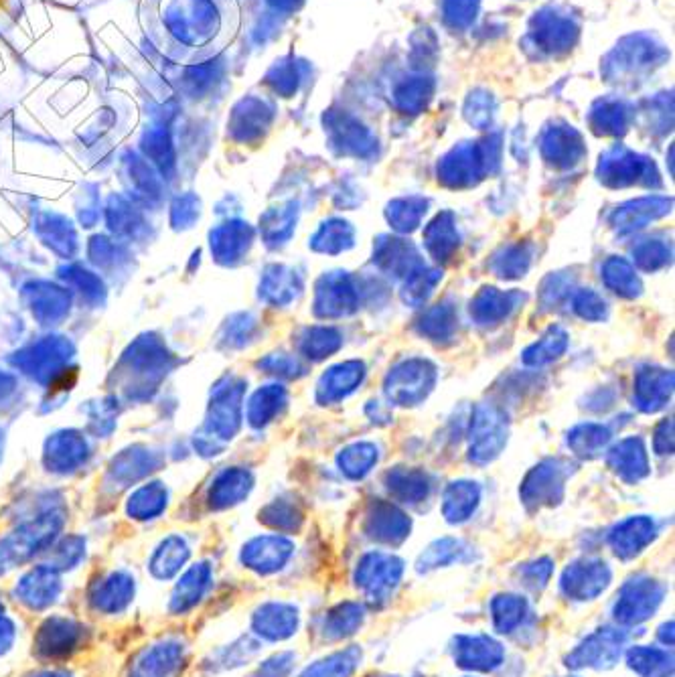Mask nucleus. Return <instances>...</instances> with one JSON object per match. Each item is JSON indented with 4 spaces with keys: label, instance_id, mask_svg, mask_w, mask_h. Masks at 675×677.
I'll use <instances>...</instances> for the list:
<instances>
[{
    "label": "nucleus",
    "instance_id": "nucleus-39",
    "mask_svg": "<svg viewBox=\"0 0 675 677\" xmlns=\"http://www.w3.org/2000/svg\"><path fill=\"white\" fill-rule=\"evenodd\" d=\"M673 444H675V440H673V420L665 418L655 426V432H653L655 455H659V457L673 455Z\"/></svg>",
    "mask_w": 675,
    "mask_h": 677
},
{
    "label": "nucleus",
    "instance_id": "nucleus-21",
    "mask_svg": "<svg viewBox=\"0 0 675 677\" xmlns=\"http://www.w3.org/2000/svg\"><path fill=\"white\" fill-rule=\"evenodd\" d=\"M603 282L609 290L617 296L633 300L639 298L643 292V282L635 270V266L621 256H611L603 264Z\"/></svg>",
    "mask_w": 675,
    "mask_h": 677
},
{
    "label": "nucleus",
    "instance_id": "nucleus-35",
    "mask_svg": "<svg viewBox=\"0 0 675 677\" xmlns=\"http://www.w3.org/2000/svg\"><path fill=\"white\" fill-rule=\"evenodd\" d=\"M270 221L266 225V230H268V240L276 242V244H282L286 242L292 232H294V225H296V219H298V209L294 203H290L288 207L284 209H278V211H272L270 215Z\"/></svg>",
    "mask_w": 675,
    "mask_h": 677
},
{
    "label": "nucleus",
    "instance_id": "nucleus-29",
    "mask_svg": "<svg viewBox=\"0 0 675 677\" xmlns=\"http://www.w3.org/2000/svg\"><path fill=\"white\" fill-rule=\"evenodd\" d=\"M442 280V270L438 268H428L426 264L412 272L402 286V300L408 307H424L428 303V298L432 296L434 288Z\"/></svg>",
    "mask_w": 675,
    "mask_h": 677
},
{
    "label": "nucleus",
    "instance_id": "nucleus-3",
    "mask_svg": "<svg viewBox=\"0 0 675 677\" xmlns=\"http://www.w3.org/2000/svg\"><path fill=\"white\" fill-rule=\"evenodd\" d=\"M509 418L493 404H477L469 428V461L473 465L493 463L507 444Z\"/></svg>",
    "mask_w": 675,
    "mask_h": 677
},
{
    "label": "nucleus",
    "instance_id": "nucleus-36",
    "mask_svg": "<svg viewBox=\"0 0 675 677\" xmlns=\"http://www.w3.org/2000/svg\"><path fill=\"white\" fill-rule=\"evenodd\" d=\"M375 532L378 534H402L406 532V517L386 503H375V513L371 515Z\"/></svg>",
    "mask_w": 675,
    "mask_h": 677
},
{
    "label": "nucleus",
    "instance_id": "nucleus-26",
    "mask_svg": "<svg viewBox=\"0 0 675 677\" xmlns=\"http://www.w3.org/2000/svg\"><path fill=\"white\" fill-rule=\"evenodd\" d=\"M380 450L373 442H353L345 446L339 457L337 465L341 473L349 479H363L375 465H378Z\"/></svg>",
    "mask_w": 675,
    "mask_h": 677
},
{
    "label": "nucleus",
    "instance_id": "nucleus-11",
    "mask_svg": "<svg viewBox=\"0 0 675 677\" xmlns=\"http://www.w3.org/2000/svg\"><path fill=\"white\" fill-rule=\"evenodd\" d=\"M673 201L669 197H639L619 205L611 215L609 223L619 236H627L645 230L653 221L671 213Z\"/></svg>",
    "mask_w": 675,
    "mask_h": 677
},
{
    "label": "nucleus",
    "instance_id": "nucleus-2",
    "mask_svg": "<svg viewBox=\"0 0 675 677\" xmlns=\"http://www.w3.org/2000/svg\"><path fill=\"white\" fill-rule=\"evenodd\" d=\"M438 382V369L432 361L422 357L406 359L394 365L386 380L384 394L390 404L400 408H412L422 404L434 390Z\"/></svg>",
    "mask_w": 675,
    "mask_h": 677
},
{
    "label": "nucleus",
    "instance_id": "nucleus-18",
    "mask_svg": "<svg viewBox=\"0 0 675 677\" xmlns=\"http://www.w3.org/2000/svg\"><path fill=\"white\" fill-rule=\"evenodd\" d=\"M313 252L337 256L355 246V228L341 217H331L319 225V230L313 234L309 242Z\"/></svg>",
    "mask_w": 675,
    "mask_h": 677
},
{
    "label": "nucleus",
    "instance_id": "nucleus-4",
    "mask_svg": "<svg viewBox=\"0 0 675 677\" xmlns=\"http://www.w3.org/2000/svg\"><path fill=\"white\" fill-rule=\"evenodd\" d=\"M88 627L63 615L47 617L33 639L35 653L45 661H61L78 653L88 643Z\"/></svg>",
    "mask_w": 675,
    "mask_h": 677
},
{
    "label": "nucleus",
    "instance_id": "nucleus-32",
    "mask_svg": "<svg viewBox=\"0 0 675 677\" xmlns=\"http://www.w3.org/2000/svg\"><path fill=\"white\" fill-rule=\"evenodd\" d=\"M572 311L582 321H590V323H600L609 317L607 300L598 292H594L592 288H580L572 294Z\"/></svg>",
    "mask_w": 675,
    "mask_h": 677
},
{
    "label": "nucleus",
    "instance_id": "nucleus-5",
    "mask_svg": "<svg viewBox=\"0 0 675 677\" xmlns=\"http://www.w3.org/2000/svg\"><path fill=\"white\" fill-rule=\"evenodd\" d=\"M359 309V290L345 270L325 272L315 284L313 313L319 319H343Z\"/></svg>",
    "mask_w": 675,
    "mask_h": 677
},
{
    "label": "nucleus",
    "instance_id": "nucleus-13",
    "mask_svg": "<svg viewBox=\"0 0 675 677\" xmlns=\"http://www.w3.org/2000/svg\"><path fill=\"white\" fill-rule=\"evenodd\" d=\"M424 248L438 264H448L461 248V234L453 211H440L424 228Z\"/></svg>",
    "mask_w": 675,
    "mask_h": 677
},
{
    "label": "nucleus",
    "instance_id": "nucleus-19",
    "mask_svg": "<svg viewBox=\"0 0 675 677\" xmlns=\"http://www.w3.org/2000/svg\"><path fill=\"white\" fill-rule=\"evenodd\" d=\"M611 442V430L603 424L584 422L568 432V448L582 461H592L605 453Z\"/></svg>",
    "mask_w": 675,
    "mask_h": 677
},
{
    "label": "nucleus",
    "instance_id": "nucleus-22",
    "mask_svg": "<svg viewBox=\"0 0 675 677\" xmlns=\"http://www.w3.org/2000/svg\"><path fill=\"white\" fill-rule=\"evenodd\" d=\"M207 582H209V574L205 568H193L191 572H187L175 586L171 600H169V611L173 615H185L191 609H195L199 605L201 596L207 590Z\"/></svg>",
    "mask_w": 675,
    "mask_h": 677
},
{
    "label": "nucleus",
    "instance_id": "nucleus-31",
    "mask_svg": "<svg viewBox=\"0 0 675 677\" xmlns=\"http://www.w3.org/2000/svg\"><path fill=\"white\" fill-rule=\"evenodd\" d=\"M266 290L270 292L274 303L286 305L300 294V290H303V280H300V276L294 270L278 266L268 276Z\"/></svg>",
    "mask_w": 675,
    "mask_h": 677
},
{
    "label": "nucleus",
    "instance_id": "nucleus-28",
    "mask_svg": "<svg viewBox=\"0 0 675 677\" xmlns=\"http://www.w3.org/2000/svg\"><path fill=\"white\" fill-rule=\"evenodd\" d=\"M479 487L471 481H455L444 491V513L450 521H461L471 515L479 503Z\"/></svg>",
    "mask_w": 675,
    "mask_h": 677
},
{
    "label": "nucleus",
    "instance_id": "nucleus-20",
    "mask_svg": "<svg viewBox=\"0 0 675 677\" xmlns=\"http://www.w3.org/2000/svg\"><path fill=\"white\" fill-rule=\"evenodd\" d=\"M534 258L530 242H517L501 248L489 262L491 272L501 280H519L528 274Z\"/></svg>",
    "mask_w": 675,
    "mask_h": 677
},
{
    "label": "nucleus",
    "instance_id": "nucleus-16",
    "mask_svg": "<svg viewBox=\"0 0 675 677\" xmlns=\"http://www.w3.org/2000/svg\"><path fill=\"white\" fill-rule=\"evenodd\" d=\"M90 605L102 615H120L134 600V578L126 574H112L90 592Z\"/></svg>",
    "mask_w": 675,
    "mask_h": 677
},
{
    "label": "nucleus",
    "instance_id": "nucleus-38",
    "mask_svg": "<svg viewBox=\"0 0 675 677\" xmlns=\"http://www.w3.org/2000/svg\"><path fill=\"white\" fill-rule=\"evenodd\" d=\"M649 532H651V523H649L647 519H631V521H627V523L623 525V528L619 530L617 538H619L621 546H625V548H635L637 542L647 540Z\"/></svg>",
    "mask_w": 675,
    "mask_h": 677
},
{
    "label": "nucleus",
    "instance_id": "nucleus-25",
    "mask_svg": "<svg viewBox=\"0 0 675 677\" xmlns=\"http://www.w3.org/2000/svg\"><path fill=\"white\" fill-rule=\"evenodd\" d=\"M300 353L311 361H323L343 347V335L335 327H309L300 335Z\"/></svg>",
    "mask_w": 675,
    "mask_h": 677
},
{
    "label": "nucleus",
    "instance_id": "nucleus-42",
    "mask_svg": "<svg viewBox=\"0 0 675 677\" xmlns=\"http://www.w3.org/2000/svg\"><path fill=\"white\" fill-rule=\"evenodd\" d=\"M3 611H5V607H3V603H0V615H3Z\"/></svg>",
    "mask_w": 675,
    "mask_h": 677
},
{
    "label": "nucleus",
    "instance_id": "nucleus-10",
    "mask_svg": "<svg viewBox=\"0 0 675 677\" xmlns=\"http://www.w3.org/2000/svg\"><path fill=\"white\" fill-rule=\"evenodd\" d=\"M528 300L521 290H499L483 286L471 300L469 313L481 327H497L505 323Z\"/></svg>",
    "mask_w": 675,
    "mask_h": 677
},
{
    "label": "nucleus",
    "instance_id": "nucleus-15",
    "mask_svg": "<svg viewBox=\"0 0 675 677\" xmlns=\"http://www.w3.org/2000/svg\"><path fill=\"white\" fill-rule=\"evenodd\" d=\"M607 463L625 483H637L651 473L647 448L639 436H629L615 444L609 450Z\"/></svg>",
    "mask_w": 675,
    "mask_h": 677
},
{
    "label": "nucleus",
    "instance_id": "nucleus-1",
    "mask_svg": "<svg viewBox=\"0 0 675 677\" xmlns=\"http://www.w3.org/2000/svg\"><path fill=\"white\" fill-rule=\"evenodd\" d=\"M159 19L171 49L183 51L185 59H201L234 41L240 9L236 0H183L179 9L171 5Z\"/></svg>",
    "mask_w": 675,
    "mask_h": 677
},
{
    "label": "nucleus",
    "instance_id": "nucleus-33",
    "mask_svg": "<svg viewBox=\"0 0 675 677\" xmlns=\"http://www.w3.org/2000/svg\"><path fill=\"white\" fill-rule=\"evenodd\" d=\"M639 177H641V165L635 163L633 159L607 161L603 169H600V181L613 189L633 185L639 181Z\"/></svg>",
    "mask_w": 675,
    "mask_h": 677
},
{
    "label": "nucleus",
    "instance_id": "nucleus-41",
    "mask_svg": "<svg viewBox=\"0 0 675 677\" xmlns=\"http://www.w3.org/2000/svg\"><path fill=\"white\" fill-rule=\"evenodd\" d=\"M27 677H75V675L65 669H41V671H33Z\"/></svg>",
    "mask_w": 675,
    "mask_h": 677
},
{
    "label": "nucleus",
    "instance_id": "nucleus-40",
    "mask_svg": "<svg viewBox=\"0 0 675 677\" xmlns=\"http://www.w3.org/2000/svg\"><path fill=\"white\" fill-rule=\"evenodd\" d=\"M17 641V625L13 619L0 615V657L7 655Z\"/></svg>",
    "mask_w": 675,
    "mask_h": 677
},
{
    "label": "nucleus",
    "instance_id": "nucleus-24",
    "mask_svg": "<svg viewBox=\"0 0 675 677\" xmlns=\"http://www.w3.org/2000/svg\"><path fill=\"white\" fill-rule=\"evenodd\" d=\"M386 483L390 493H394L402 501L418 503L428 497L430 481L428 475L420 469L410 467H396L386 475Z\"/></svg>",
    "mask_w": 675,
    "mask_h": 677
},
{
    "label": "nucleus",
    "instance_id": "nucleus-23",
    "mask_svg": "<svg viewBox=\"0 0 675 677\" xmlns=\"http://www.w3.org/2000/svg\"><path fill=\"white\" fill-rule=\"evenodd\" d=\"M568 343H570L568 333L562 327L554 325L536 343H532L528 349L521 353V361L525 365H530V367H540V365L552 363L566 353Z\"/></svg>",
    "mask_w": 675,
    "mask_h": 677
},
{
    "label": "nucleus",
    "instance_id": "nucleus-9",
    "mask_svg": "<svg viewBox=\"0 0 675 677\" xmlns=\"http://www.w3.org/2000/svg\"><path fill=\"white\" fill-rule=\"evenodd\" d=\"M673 371L657 365H641L635 371L633 402L643 414L661 412L673 396Z\"/></svg>",
    "mask_w": 675,
    "mask_h": 677
},
{
    "label": "nucleus",
    "instance_id": "nucleus-30",
    "mask_svg": "<svg viewBox=\"0 0 675 677\" xmlns=\"http://www.w3.org/2000/svg\"><path fill=\"white\" fill-rule=\"evenodd\" d=\"M633 260L643 272H657L671 262V248L663 240L647 238L633 248Z\"/></svg>",
    "mask_w": 675,
    "mask_h": 677
},
{
    "label": "nucleus",
    "instance_id": "nucleus-7",
    "mask_svg": "<svg viewBox=\"0 0 675 677\" xmlns=\"http://www.w3.org/2000/svg\"><path fill=\"white\" fill-rule=\"evenodd\" d=\"M185 663V645L177 637L144 647L130 663L128 677H177Z\"/></svg>",
    "mask_w": 675,
    "mask_h": 677
},
{
    "label": "nucleus",
    "instance_id": "nucleus-14",
    "mask_svg": "<svg viewBox=\"0 0 675 677\" xmlns=\"http://www.w3.org/2000/svg\"><path fill=\"white\" fill-rule=\"evenodd\" d=\"M61 594V580L53 570L37 568L17 584V600L29 611L51 609Z\"/></svg>",
    "mask_w": 675,
    "mask_h": 677
},
{
    "label": "nucleus",
    "instance_id": "nucleus-37",
    "mask_svg": "<svg viewBox=\"0 0 675 677\" xmlns=\"http://www.w3.org/2000/svg\"><path fill=\"white\" fill-rule=\"evenodd\" d=\"M286 400V394L282 388H268L264 390L260 396H258V402L254 404V420L260 424V422H266L268 418H272L278 408L284 404Z\"/></svg>",
    "mask_w": 675,
    "mask_h": 677
},
{
    "label": "nucleus",
    "instance_id": "nucleus-17",
    "mask_svg": "<svg viewBox=\"0 0 675 677\" xmlns=\"http://www.w3.org/2000/svg\"><path fill=\"white\" fill-rule=\"evenodd\" d=\"M459 327V315L450 300H440L438 305L426 309L416 321L418 335L432 343H446L455 337Z\"/></svg>",
    "mask_w": 675,
    "mask_h": 677
},
{
    "label": "nucleus",
    "instance_id": "nucleus-12",
    "mask_svg": "<svg viewBox=\"0 0 675 677\" xmlns=\"http://www.w3.org/2000/svg\"><path fill=\"white\" fill-rule=\"evenodd\" d=\"M365 363L359 359H349L329 367L317 384V404L329 406L345 400L353 394L365 380Z\"/></svg>",
    "mask_w": 675,
    "mask_h": 677
},
{
    "label": "nucleus",
    "instance_id": "nucleus-34",
    "mask_svg": "<svg viewBox=\"0 0 675 677\" xmlns=\"http://www.w3.org/2000/svg\"><path fill=\"white\" fill-rule=\"evenodd\" d=\"M574 286V280L568 274H550L540 288V298H542V305L546 311H554L558 307H562L566 300L570 298V290Z\"/></svg>",
    "mask_w": 675,
    "mask_h": 677
},
{
    "label": "nucleus",
    "instance_id": "nucleus-8",
    "mask_svg": "<svg viewBox=\"0 0 675 677\" xmlns=\"http://www.w3.org/2000/svg\"><path fill=\"white\" fill-rule=\"evenodd\" d=\"M373 266L396 280H406L412 272L424 266L418 248L400 236H378L373 242Z\"/></svg>",
    "mask_w": 675,
    "mask_h": 677
},
{
    "label": "nucleus",
    "instance_id": "nucleus-27",
    "mask_svg": "<svg viewBox=\"0 0 675 677\" xmlns=\"http://www.w3.org/2000/svg\"><path fill=\"white\" fill-rule=\"evenodd\" d=\"M428 211V201L422 197H404L394 199L386 207V219L390 228L398 234H412L418 230L424 215Z\"/></svg>",
    "mask_w": 675,
    "mask_h": 677
},
{
    "label": "nucleus",
    "instance_id": "nucleus-6",
    "mask_svg": "<svg viewBox=\"0 0 675 677\" xmlns=\"http://www.w3.org/2000/svg\"><path fill=\"white\" fill-rule=\"evenodd\" d=\"M574 467L564 459H546L538 463L521 483V497L528 505L558 503L564 495V483Z\"/></svg>",
    "mask_w": 675,
    "mask_h": 677
}]
</instances>
